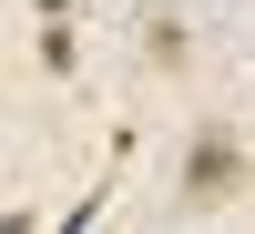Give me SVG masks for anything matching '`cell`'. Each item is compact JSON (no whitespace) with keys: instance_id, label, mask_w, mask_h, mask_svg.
<instances>
[{"instance_id":"6da1fadb","label":"cell","mask_w":255,"mask_h":234,"mask_svg":"<svg viewBox=\"0 0 255 234\" xmlns=\"http://www.w3.org/2000/svg\"><path fill=\"white\" fill-rule=\"evenodd\" d=\"M235 194H255V143L235 133V122H194V133H184L174 204H184V214H225Z\"/></svg>"},{"instance_id":"7a4b0ae2","label":"cell","mask_w":255,"mask_h":234,"mask_svg":"<svg viewBox=\"0 0 255 234\" xmlns=\"http://www.w3.org/2000/svg\"><path fill=\"white\" fill-rule=\"evenodd\" d=\"M184 61H194V31L174 10H143V72H184Z\"/></svg>"},{"instance_id":"3957f363","label":"cell","mask_w":255,"mask_h":234,"mask_svg":"<svg viewBox=\"0 0 255 234\" xmlns=\"http://www.w3.org/2000/svg\"><path fill=\"white\" fill-rule=\"evenodd\" d=\"M82 61V41H72V20H41V72H72Z\"/></svg>"}]
</instances>
